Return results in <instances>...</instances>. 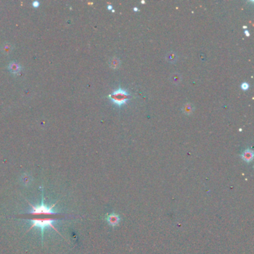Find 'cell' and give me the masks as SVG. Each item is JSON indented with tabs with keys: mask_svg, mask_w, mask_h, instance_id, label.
<instances>
[{
	"mask_svg": "<svg viewBox=\"0 0 254 254\" xmlns=\"http://www.w3.org/2000/svg\"><path fill=\"white\" fill-rule=\"evenodd\" d=\"M42 200H41V203L40 205L38 206H34L29 203L26 200L28 204H29V206L31 208V211L28 213H26L24 215H19L18 217L21 218V219H26V220H29L32 222L31 227L28 230V231L32 230L34 227H39L41 230V237H42V242L43 241V235H44V230L46 227H51L53 230H55L57 233H58L60 236L63 237L61 233L58 231L56 227H55L54 223L55 221H57L58 220H62V219H65L67 217L68 215H65V214L59 213V212H55L53 210L55 208V205L57 204L58 201L52 204L51 206L45 205L44 204V199H43V193H42ZM27 231V232H28Z\"/></svg>",
	"mask_w": 254,
	"mask_h": 254,
	"instance_id": "obj_1",
	"label": "cell"
},
{
	"mask_svg": "<svg viewBox=\"0 0 254 254\" xmlns=\"http://www.w3.org/2000/svg\"><path fill=\"white\" fill-rule=\"evenodd\" d=\"M108 98L116 105L121 107L130 99V94L125 89L118 88L108 96Z\"/></svg>",
	"mask_w": 254,
	"mask_h": 254,
	"instance_id": "obj_2",
	"label": "cell"
},
{
	"mask_svg": "<svg viewBox=\"0 0 254 254\" xmlns=\"http://www.w3.org/2000/svg\"><path fill=\"white\" fill-rule=\"evenodd\" d=\"M182 110L186 115H191L194 110V106L191 103H186L185 105H183Z\"/></svg>",
	"mask_w": 254,
	"mask_h": 254,
	"instance_id": "obj_3",
	"label": "cell"
},
{
	"mask_svg": "<svg viewBox=\"0 0 254 254\" xmlns=\"http://www.w3.org/2000/svg\"><path fill=\"white\" fill-rule=\"evenodd\" d=\"M242 158L244 159V160L246 162H250L253 160V153L251 150L250 149H247L243 152L242 155H241Z\"/></svg>",
	"mask_w": 254,
	"mask_h": 254,
	"instance_id": "obj_4",
	"label": "cell"
},
{
	"mask_svg": "<svg viewBox=\"0 0 254 254\" xmlns=\"http://www.w3.org/2000/svg\"><path fill=\"white\" fill-rule=\"evenodd\" d=\"M165 59L169 63H174L177 60V55L175 52H169L165 55Z\"/></svg>",
	"mask_w": 254,
	"mask_h": 254,
	"instance_id": "obj_5",
	"label": "cell"
},
{
	"mask_svg": "<svg viewBox=\"0 0 254 254\" xmlns=\"http://www.w3.org/2000/svg\"><path fill=\"white\" fill-rule=\"evenodd\" d=\"M182 77L178 72H175L173 74H171L170 76V81L173 84H179L181 81Z\"/></svg>",
	"mask_w": 254,
	"mask_h": 254,
	"instance_id": "obj_6",
	"label": "cell"
},
{
	"mask_svg": "<svg viewBox=\"0 0 254 254\" xmlns=\"http://www.w3.org/2000/svg\"><path fill=\"white\" fill-rule=\"evenodd\" d=\"M8 69L11 72L18 73L21 71V66L16 63H11L8 65Z\"/></svg>",
	"mask_w": 254,
	"mask_h": 254,
	"instance_id": "obj_7",
	"label": "cell"
},
{
	"mask_svg": "<svg viewBox=\"0 0 254 254\" xmlns=\"http://www.w3.org/2000/svg\"><path fill=\"white\" fill-rule=\"evenodd\" d=\"M110 67L113 69H117L120 66V60L117 57H113L110 60Z\"/></svg>",
	"mask_w": 254,
	"mask_h": 254,
	"instance_id": "obj_8",
	"label": "cell"
},
{
	"mask_svg": "<svg viewBox=\"0 0 254 254\" xmlns=\"http://www.w3.org/2000/svg\"><path fill=\"white\" fill-rule=\"evenodd\" d=\"M12 49H13V46H12L10 43H5V45L2 47V52L5 54L9 53V52L12 50Z\"/></svg>",
	"mask_w": 254,
	"mask_h": 254,
	"instance_id": "obj_9",
	"label": "cell"
},
{
	"mask_svg": "<svg viewBox=\"0 0 254 254\" xmlns=\"http://www.w3.org/2000/svg\"><path fill=\"white\" fill-rule=\"evenodd\" d=\"M107 219H108V221L110 224H116V223H118V218L117 217V216H114V215H110V216L107 218Z\"/></svg>",
	"mask_w": 254,
	"mask_h": 254,
	"instance_id": "obj_10",
	"label": "cell"
},
{
	"mask_svg": "<svg viewBox=\"0 0 254 254\" xmlns=\"http://www.w3.org/2000/svg\"><path fill=\"white\" fill-rule=\"evenodd\" d=\"M249 84H248V83H247V82H244V83H242V84H241V89H243V90H247V89H249Z\"/></svg>",
	"mask_w": 254,
	"mask_h": 254,
	"instance_id": "obj_11",
	"label": "cell"
},
{
	"mask_svg": "<svg viewBox=\"0 0 254 254\" xmlns=\"http://www.w3.org/2000/svg\"><path fill=\"white\" fill-rule=\"evenodd\" d=\"M244 33H245V34L247 35V37H249L250 33H249V31H248V30H245V31H244Z\"/></svg>",
	"mask_w": 254,
	"mask_h": 254,
	"instance_id": "obj_12",
	"label": "cell"
},
{
	"mask_svg": "<svg viewBox=\"0 0 254 254\" xmlns=\"http://www.w3.org/2000/svg\"><path fill=\"white\" fill-rule=\"evenodd\" d=\"M38 4H39V3H38V2H34V7H37V5H38Z\"/></svg>",
	"mask_w": 254,
	"mask_h": 254,
	"instance_id": "obj_13",
	"label": "cell"
},
{
	"mask_svg": "<svg viewBox=\"0 0 254 254\" xmlns=\"http://www.w3.org/2000/svg\"><path fill=\"white\" fill-rule=\"evenodd\" d=\"M107 8H108L109 10H111L112 8H113V7H112V5H108V7H107Z\"/></svg>",
	"mask_w": 254,
	"mask_h": 254,
	"instance_id": "obj_14",
	"label": "cell"
},
{
	"mask_svg": "<svg viewBox=\"0 0 254 254\" xmlns=\"http://www.w3.org/2000/svg\"><path fill=\"white\" fill-rule=\"evenodd\" d=\"M133 10H134V11H139V9H138L137 8H133Z\"/></svg>",
	"mask_w": 254,
	"mask_h": 254,
	"instance_id": "obj_15",
	"label": "cell"
}]
</instances>
